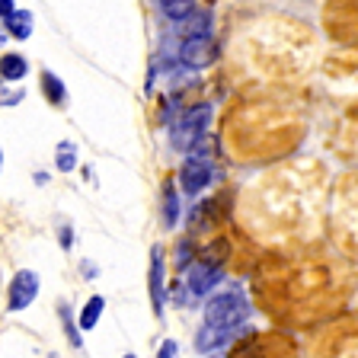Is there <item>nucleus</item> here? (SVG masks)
Listing matches in <instances>:
<instances>
[{
	"mask_svg": "<svg viewBox=\"0 0 358 358\" xmlns=\"http://www.w3.org/2000/svg\"><path fill=\"white\" fill-rule=\"evenodd\" d=\"M77 166V148L71 141H61L58 144V170L71 173Z\"/></svg>",
	"mask_w": 358,
	"mask_h": 358,
	"instance_id": "4468645a",
	"label": "nucleus"
},
{
	"mask_svg": "<svg viewBox=\"0 0 358 358\" xmlns=\"http://www.w3.org/2000/svg\"><path fill=\"white\" fill-rule=\"evenodd\" d=\"M246 317H250V304H246L243 291L227 288L221 294H215L208 301V307H205V327L195 336V349L211 352L215 345H224L231 336L240 333Z\"/></svg>",
	"mask_w": 358,
	"mask_h": 358,
	"instance_id": "f257e3e1",
	"label": "nucleus"
},
{
	"mask_svg": "<svg viewBox=\"0 0 358 358\" xmlns=\"http://www.w3.org/2000/svg\"><path fill=\"white\" fill-rule=\"evenodd\" d=\"M7 32L13 38H29L32 36V13L29 10H13L7 16Z\"/></svg>",
	"mask_w": 358,
	"mask_h": 358,
	"instance_id": "1a4fd4ad",
	"label": "nucleus"
},
{
	"mask_svg": "<svg viewBox=\"0 0 358 358\" xmlns=\"http://www.w3.org/2000/svg\"><path fill=\"white\" fill-rule=\"evenodd\" d=\"M42 93L48 96V103H55V106H61L64 103V83L58 80V77L52 74V71H42Z\"/></svg>",
	"mask_w": 358,
	"mask_h": 358,
	"instance_id": "9b49d317",
	"label": "nucleus"
},
{
	"mask_svg": "<svg viewBox=\"0 0 358 358\" xmlns=\"http://www.w3.org/2000/svg\"><path fill=\"white\" fill-rule=\"evenodd\" d=\"M179 58H182L186 67L199 71V67H208L217 58V45L211 36H189L182 42V48H179Z\"/></svg>",
	"mask_w": 358,
	"mask_h": 358,
	"instance_id": "20e7f679",
	"label": "nucleus"
},
{
	"mask_svg": "<svg viewBox=\"0 0 358 358\" xmlns=\"http://www.w3.org/2000/svg\"><path fill=\"white\" fill-rule=\"evenodd\" d=\"M148 288H150V301H154V313H157V317H164V250H160V246H154V250H150Z\"/></svg>",
	"mask_w": 358,
	"mask_h": 358,
	"instance_id": "0eeeda50",
	"label": "nucleus"
},
{
	"mask_svg": "<svg viewBox=\"0 0 358 358\" xmlns=\"http://www.w3.org/2000/svg\"><path fill=\"white\" fill-rule=\"evenodd\" d=\"M160 7H164V13L170 16V20H182L186 13H192L195 10V0H160Z\"/></svg>",
	"mask_w": 358,
	"mask_h": 358,
	"instance_id": "ddd939ff",
	"label": "nucleus"
},
{
	"mask_svg": "<svg viewBox=\"0 0 358 358\" xmlns=\"http://www.w3.org/2000/svg\"><path fill=\"white\" fill-rule=\"evenodd\" d=\"M179 32L182 36H208L211 32V16L205 13V10H192V13H186L182 20H179Z\"/></svg>",
	"mask_w": 358,
	"mask_h": 358,
	"instance_id": "6e6552de",
	"label": "nucleus"
},
{
	"mask_svg": "<svg viewBox=\"0 0 358 358\" xmlns=\"http://www.w3.org/2000/svg\"><path fill=\"white\" fill-rule=\"evenodd\" d=\"M0 157H3V154H0Z\"/></svg>",
	"mask_w": 358,
	"mask_h": 358,
	"instance_id": "4be33fe9",
	"label": "nucleus"
},
{
	"mask_svg": "<svg viewBox=\"0 0 358 358\" xmlns=\"http://www.w3.org/2000/svg\"><path fill=\"white\" fill-rule=\"evenodd\" d=\"M125 358H134V355H125Z\"/></svg>",
	"mask_w": 358,
	"mask_h": 358,
	"instance_id": "aec40b11",
	"label": "nucleus"
},
{
	"mask_svg": "<svg viewBox=\"0 0 358 358\" xmlns=\"http://www.w3.org/2000/svg\"><path fill=\"white\" fill-rule=\"evenodd\" d=\"M36 294H38V275L32 268H20L13 275V282H10V310L13 313L26 310L36 301Z\"/></svg>",
	"mask_w": 358,
	"mask_h": 358,
	"instance_id": "39448f33",
	"label": "nucleus"
},
{
	"mask_svg": "<svg viewBox=\"0 0 358 358\" xmlns=\"http://www.w3.org/2000/svg\"><path fill=\"white\" fill-rule=\"evenodd\" d=\"M157 358H179V345H176V339H166L164 345H160V355Z\"/></svg>",
	"mask_w": 358,
	"mask_h": 358,
	"instance_id": "f3484780",
	"label": "nucleus"
},
{
	"mask_svg": "<svg viewBox=\"0 0 358 358\" xmlns=\"http://www.w3.org/2000/svg\"><path fill=\"white\" fill-rule=\"evenodd\" d=\"M103 307H106V301L99 298V294H96V298H90L87 307H83V313H80V327L83 329H93V327H96V320L103 317Z\"/></svg>",
	"mask_w": 358,
	"mask_h": 358,
	"instance_id": "f8f14e48",
	"label": "nucleus"
},
{
	"mask_svg": "<svg viewBox=\"0 0 358 358\" xmlns=\"http://www.w3.org/2000/svg\"><path fill=\"white\" fill-rule=\"evenodd\" d=\"M215 358H224V355H215Z\"/></svg>",
	"mask_w": 358,
	"mask_h": 358,
	"instance_id": "412c9836",
	"label": "nucleus"
},
{
	"mask_svg": "<svg viewBox=\"0 0 358 358\" xmlns=\"http://www.w3.org/2000/svg\"><path fill=\"white\" fill-rule=\"evenodd\" d=\"M13 10H16L13 0H0V16H3V20H7V16L13 13Z\"/></svg>",
	"mask_w": 358,
	"mask_h": 358,
	"instance_id": "a211bd4d",
	"label": "nucleus"
},
{
	"mask_svg": "<svg viewBox=\"0 0 358 358\" xmlns=\"http://www.w3.org/2000/svg\"><path fill=\"white\" fill-rule=\"evenodd\" d=\"M221 278H224V259H217L215 250H208L201 259H195L192 266H189V272H186L189 291H192L195 298H199V294H208Z\"/></svg>",
	"mask_w": 358,
	"mask_h": 358,
	"instance_id": "f03ea898",
	"label": "nucleus"
},
{
	"mask_svg": "<svg viewBox=\"0 0 358 358\" xmlns=\"http://www.w3.org/2000/svg\"><path fill=\"white\" fill-rule=\"evenodd\" d=\"M71 243H74V237H71V231H67V227H64V231H61V246H64V250H67V246H71Z\"/></svg>",
	"mask_w": 358,
	"mask_h": 358,
	"instance_id": "6ab92c4d",
	"label": "nucleus"
},
{
	"mask_svg": "<svg viewBox=\"0 0 358 358\" xmlns=\"http://www.w3.org/2000/svg\"><path fill=\"white\" fill-rule=\"evenodd\" d=\"M179 182H182V189H186L189 195H199L201 189L211 182V164H208V157L189 154L186 164H182V173H179Z\"/></svg>",
	"mask_w": 358,
	"mask_h": 358,
	"instance_id": "423d86ee",
	"label": "nucleus"
},
{
	"mask_svg": "<svg viewBox=\"0 0 358 358\" xmlns=\"http://www.w3.org/2000/svg\"><path fill=\"white\" fill-rule=\"evenodd\" d=\"M58 313H61V320H64V333H67V339H71V345H83L77 327L71 323V310H67V304H58Z\"/></svg>",
	"mask_w": 358,
	"mask_h": 358,
	"instance_id": "2eb2a0df",
	"label": "nucleus"
},
{
	"mask_svg": "<svg viewBox=\"0 0 358 358\" xmlns=\"http://www.w3.org/2000/svg\"><path fill=\"white\" fill-rule=\"evenodd\" d=\"M208 119H211V106H192V109L173 125V148L189 150L192 144H199V138L205 134Z\"/></svg>",
	"mask_w": 358,
	"mask_h": 358,
	"instance_id": "7ed1b4c3",
	"label": "nucleus"
},
{
	"mask_svg": "<svg viewBox=\"0 0 358 358\" xmlns=\"http://www.w3.org/2000/svg\"><path fill=\"white\" fill-rule=\"evenodd\" d=\"M26 71H29V64H26L22 55H3V58H0V77H3V80H22Z\"/></svg>",
	"mask_w": 358,
	"mask_h": 358,
	"instance_id": "9d476101",
	"label": "nucleus"
},
{
	"mask_svg": "<svg viewBox=\"0 0 358 358\" xmlns=\"http://www.w3.org/2000/svg\"><path fill=\"white\" fill-rule=\"evenodd\" d=\"M176 217H179V199H176V192H166V227H173L176 224Z\"/></svg>",
	"mask_w": 358,
	"mask_h": 358,
	"instance_id": "dca6fc26",
	"label": "nucleus"
}]
</instances>
